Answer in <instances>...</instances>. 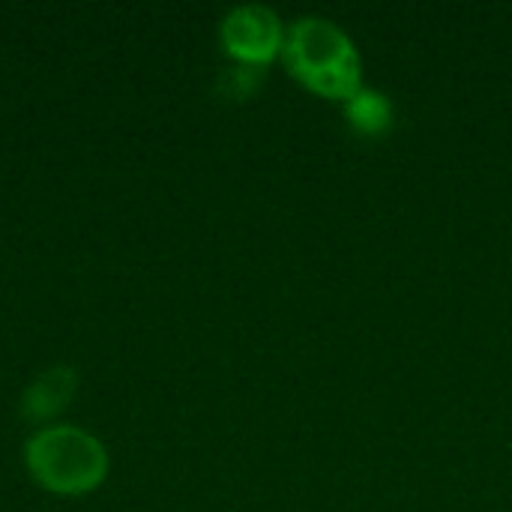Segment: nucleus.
Listing matches in <instances>:
<instances>
[{
  "label": "nucleus",
  "instance_id": "nucleus-3",
  "mask_svg": "<svg viewBox=\"0 0 512 512\" xmlns=\"http://www.w3.org/2000/svg\"><path fill=\"white\" fill-rule=\"evenodd\" d=\"M285 27L279 15L267 6L246 3L234 6L222 21V45L237 63L264 66L282 51Z\"/></svg>",
  "mask_w": 512,
  "mask_h": 512
},
{
  "label": "nucleus",
  "instance_id": "nucleus-5",
  "mask_svg": "<svg viewBox=\"0 0 512 512\" xmlns=\"http://www.w3.org/2000/svg\"><path fill=\"white\" fill-rule=\"evenodd\" d=\"M342 105H345V120L363 135H381L393 123V105L381 90L360 87Z\"/></svg>",
  "mask_w": 512,
  "mask_h": 512
},
{
  "label": "nucleus",
  "instance_id": "nucleus-2",
  "mask_svg": "<svg viewBox=\"0 0 512 512\" xmlns=\"http://www.w3.org/2000/svg\"><path fill=\"white\" fill-rule=\"evenodd\" d=\"M27 468L33 480L54 495L93 492L108 471L105 447L78 426L42 429L27 441Z\"/></svg>",
  "mask_w": 512,
  "mask_h": 512
},
{
  "label": "nucleus",
  "instance_id": "nucleus-6",
  "mask_svg": "<svg viewBox=\"0 0 512 512\" xmlns=\"http://www.w3.org/2000/svg\"><path fill=\"white\" fill-rule=\"evenodd\" d=\"M264 78V66H249V63H237L234 69H228L222 75V87L228 96H249Z\"/></svg>",
  "mask_w": 512,
  "mask_h": 512
},
{
  "label": "nucleus",
  "instance_id": "nucleus-1",
  "mask_svg": "<svg viewBox=\"0 0 512 512\" xmlns=\"http://www.w3.org/2000/svg\"><path fill=\"white\" fill-rule=\"evenodd\" d=\"M282 60L297 81L321 96L345 102L354 90L363 87L360 54L351 36L327 18L309 15L294 21L285 30Z\"/></svg>",
  "mask_w": 512,
  "mask_h": 512
},
{
  "label": "nucleus",
  "instance_id": "nucleus-4",
  "mask_svg": "<svg viewBox=\"0 0 512 512\" xmlns=\"http://www.w3.org/2000/svg\"><path fill=\"white\" fill-rule=\"evenodd\" d=\"M78 390V375L69 366H54L45 375H39L21 399V417L27 423H48L51 417H57L66 402H72Z\"/></svg>",
  "mask_w": 512,
  "mask_h": 512
}]
</instances>
